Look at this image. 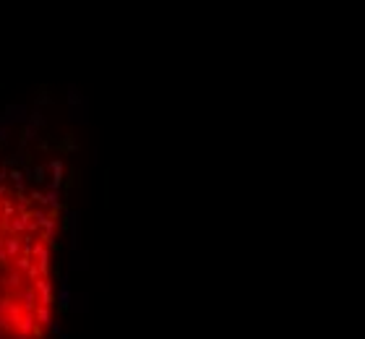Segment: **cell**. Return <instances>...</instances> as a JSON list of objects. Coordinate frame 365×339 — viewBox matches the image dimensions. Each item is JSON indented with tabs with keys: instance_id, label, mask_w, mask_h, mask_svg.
<instances>
[{
	"instance_id": "6da1fadb",
	"label": "cell",
	"mask_w": 365,
	"mask_h": 339,
	"mask_svg": "<svg viewBox=\"0 0 365 339\" xmlns=\"http://www.w3.org/2000/svg\"><path fill=\"white\" fill-rule=\"evenodd\" d=\"M32 287H34L37 295H39V305L52 308V303H55V282H52L50 277H42V279H37Z\"/></svg>"
},
{
	"instance_id": "7a4b0ae2",
	"label": "cell",
	"mask_w": 365,
	"mask_h": 339,
	"mask_svg": "<svg viewBox=\"0 0 365 339\" xmlns=\"http://www.w3.org/2000/svg\"><path fill=\"white\" fill-rule=\"evenodd\" d=\"M16 300L21 303L24 313H34V310L39 308V295H37L34 287H24V290H19V292H16Z\"/></svg>"
},
{
	"instance_id": "3957f363",
	"label": "cell",
	"mask_w": 365,
	"mask_h": 339,
	"mask_svg": "<svg viewBox=\"0 0 365 339\" xmlns=\"http://www.w3.org/2000/svg\"><path fill=\"white\" fill-rule=\"evenodd\" d=\"M29 219H32V212H19L13 219H8L3 230L8 235H26V225H29Z\"/></svg>"
},
{
	"instance_id": "277c9868",
	"label": "cell",
	"mask_w": 365,
	"mask_h": 339,
	"mask_svg": "<svg viewBox=\"0 0 365 339\" xmlns=\"http://www.w3.org/2000/svg\"><path fill=\"white\" fill-rule=\"evenodd\" d=\"M3 248H6V253L11 258H16L24 253V235H3Z\"/></svg>"
},
{
	"instance_id": "5b68a950",
	"label": "cell",
	"mask_w": 365,
	"mask_h": 339,
	"mask_svg": "<svg viewBox=\"0 0 365 339\" xmlns=\"http://www.w3.org/2000/svg\"><path fill=\"white\" fill-rule=\"evenodd\" d=\"M0 284H3L6 290H11V292H19V290H24V287H26L24 274L21 271H13V269H8V274L0 279Z\"/></svg>"
},
{
	"instance_id": "8992f818",
	"label": "cell",
	"mask_w": 365,
	"mask_h": 339,
	"mask_svg": "<svg viewBox=\"0 0 365 339\" xmlns=\"http://www.w3.org/2000/svg\"><path fill=\"white\" fill-rule=\"evenodd\" d=\"M3 120H6V125L8 123H24L26 120V107L24 104H8L3 110Z\"/></svg>"
},
{
	"instance_id": "52a82bcc",
	"label": "cell",
	"mask_w": 365,
	"mask_h": 339,
	"mask_svg": "<svg viewBox=\"0 0 365 339\" xmlns=\"http://www.w3.org/2000/svg\"><path fill=\"white\" fill-rule=\"evenodd\" d=\"M71 300H73L71 282H68V277H63V279H60V290H58V305H60L63 310H68V308H71Z\"/></svg>"
},
{
	"instance_id": "ba28073f",
	"label": "cell",
	"mask_w": 365,
	"mask_h": 339,
	"mask_svg": "<svg viewBox=\"0 0 365 339\" xmlns=\"http://www.w3.org/2000/svg\"><path fill=\"white\" fill-rule=\"evenodd\" d=\"M32 264H34V258H32V256H26V253H21V256H16V258H11L8 269H13V271H21V274H26V271L32 269Z\"/></svg>"
},
{
	"instance_id": "9c48e42d",
	"label": "cell",
	"mask_w": 365,
	"mask_h": 339,
	"mask_svg": "<svg viewBox=\"0 0 365 339\" xmlns=\"http://www.w3.org/2000/svg\"><path fill=\"white\" fill-rule=\"evenodd\" d=\"M34 318H37V323L42 326V329H47L50 321L55 318V316H52V308H47V305H39V308L34 310Z\"/></svg>"
},
{
	"instance_id": "30bf717a",
	"label": "cell",
	"mask_w": 365,
	"mask_h": 339,
	"mask_svg": "<svg viewBox=\"0 0 365 339\" xmlns=\"http://www.w3.org/2000/svg\"><path fill=\"white\" fill-rule=\"evenodd\" d=\"M8 180L13 183V193H24V188H26V175L21 173V169H11V178Z\"/></svg>"
},
{
	"instance_id": "8fae6325",
	"label": "cell",
	"mask_w": 365,
	"mask_h": 339,
	"mask_svg": "<svg viewBox=\"0 0 365 339\" xmlns=\"http://www.w3.org/2000/svg\"><path fill=\"white\" fill-rule=\"evenodd\" d=\"M13 201H16V212H32V199L24 193H13Z\"/></svg>"
},
{
	"instance_id": "7c38bea8",
	"label": "cell",
	"mask_w": 365,
	"mask_h": 339,
	"mask_svg": "<svg viewBox=\"0 0 365 339\" xmlns=\"http://www.w3.org/2000/svg\"><path fill=\"white\" fill-rule=\"evenodd\" d=\"M32 180L34 183H47V167L45 164H34L32 167Z\"/></svg>"
},
{
	"instance_id": "4fadbf2b",
	"label": "cell",
	"mask_w": 365,
	"mask_h": 339,
	"mask_svg": "<svg viewBox=\"0 0 365 339\" xmlns=\"http://www.w3.org/2000/svg\"><path fill=\"white\" fill-rule=\"evenodd\" d=\"M26 125H32V128L39 130V125H45V115L39 112V110H34V112L29 115V123H26Z\"/></svg>"
},
{
	"instance_id": "5bb4252c",
	"label": "cell",
	"mask_w": 365,
	"mask_h": 339,
	"mask_svg": "<svg viewBox=\"0 0 365 339\" xmlns=\"http://www.w3.org/2000/svg\"><path fill=\"white\" fill-rule=\"evenodd\" d=\"M34 243H37V235H24V253H26V256H32Z\"/></svg>"
},
{
	"instance_id": "9a60e30c",
	"label": "cell",
	"mask_w": 365,
	"mask_h": 339,
	"mask_svg": "<svg viewBox=\"0 0 365 339\" xmlns=\"http://www.w3.org/2000/svg\"><path fill=\"white\" fill-rule=\"evenodd\" d=\"M73 269H86V253H73Z\"/></svg>"
},
{
	"instance_id": "2e32d148",
	"label": "cell",
	"mask_w": 365,
	"mask_h": 339,
	"mask_svg": "<svg viewBox=\"0 0 365 339\" xmlns=\"http://www.w3.org/2000/svg\"><path fill=\"white\" fill-rule=\"evenodd\" d=\"M71 303H73L76 310H86V295H73Z\"/></svg>"
},
{
	"instance_id": "e0dca14e",
	"label": "cell",
	"mask_w": 365,
	"mask_h": 339,
	"mask_svg": "<svg viewBox=\"0 0 365 339\" xmlns=\"http://www.w3.org/2000/svg\"><path fill=\"white\" fill-rule=\"evenodd\" d=\"M37 138V128H32V125H24V136H21V141L26 143V141H34Z\"/></svg>"
},
{
	"instance_id": "ac0fdd59",
	"label": "cell",
	"mask_w": 365,
	"mask_h": 339,
	"mask_svg": "<svg viewBox=\"0 0 365 339\" xmlns=\"http://www.w3.org/2000/svg\"><path fill=\"white\" fill-rule=\"evenodd\" d=\"M29 199H32V204H39V206H42V204H45V193H42V191H32Z\"/></svg>"
},
{
	"instance_id": "d6986e66",
	"label": "cell",
	"mask_w": 365,
	"mask_h": 339,
	"mask_svg": "<svg viewBox=\"0 0 365 339\" xmlns=\"http://www.w3.org/2000/svg\"><path fill=\"white\" fill-rule=\"evenodd\" d=\"M52 99H50V94H47V91H39V94H37V107H42V104H50Z\"/></svg>"
},
{
	"instance_id": "ffe728a7",
	"label": "cell",
	"mask_w": 365,
	"mask_h": 339,
	"mask_svg": "<svg viewBox=\"0 0 365 339\" xmlns=\"http://www.w3.org/2000/svg\"><path fill=\"white\" fill-rule=\"evenodd\" d=\"M47 331H50V334H58V336H60V321H58V318H52V321H50V326H47Z\"/></svg>"
},
{
	"instance_id": "44dd1931",
	"label": "cell",
	"mask_w": 365,
	"mask_h": 339,
	"mask_svg": "<svg viewBox=\"0 0 365 339\" xmlns=\"http://www.w3.org/2000/svg\"><path fill=\"white\" fill-rule=\"evenodd\" d=\"M8 264H11V256L6 253V248L0 245V266H8Z\"/></svg>"
},
{
	"instance_id": "7402d4cb",
	"label": "cell",
	"mask_w": 365,
	"mask_h": 339,
	"mask_svg": "<svg viewBox=\"0 0 365 339\" xmlns=\"http://www.w3.org/2000/svg\"><path fill=\"white\" fill-rule=\"evenodd\" d=\"M8 196H11V191H8V186H6V183H0V204H3V201L8 199Z\"/></svg>"
},
{
	"instance_id": "603a6c76",
	"label": "cell",
	"mask_w": 365,
	"mask_h": 339,
	"mask_svg": "<svg viewBox=\"0 0 365 339\" xmlns=\"http://www.w3.org/2000/svg\"><path fill=\"white\" fill-rule=\"evenodd\" d=\"M8 178H11V169L8 167H0V183H6Z\"/></svg>"
},
{
	"instance_id": "cb8c5ba5",
	"label": "cell",
	"mask_w": 365,
	"mask_h": 339,
	"mask_svg": "<svg viewBox=\"0 0 365 339\" xmlns=\"http://www.w3.org/2000/svg\"><path fill=\"white\" fill-rule=\"evenodd\" d=\"M65 149L73 151V149H76V141H73V138H68V141H65Z\"/></svg>"
},
{
	"instance_id": "d4e9b609",
	"label": "cell",
	"mask_w": 365,
	"mask_h": 339,
	"mask_svg": "<svg viewBox=\"0 0 365 339\" xmlns=\"http://www.w3.org/2000/svg\"><path fill=\"white\" fill-rule=\"evenodd\" d=\"M0 331H6V321L3 318H0Z\"/></svg>"
},
{
	"instance_id": "484cf974",
	"label": "cell",
	"mask_w": 365,
	"mask_h": 339,
	"mask_svg": "<svg viewBox=\"0 0 365 339\" xmlns=\"http://www.w3.org/2000/svg\"><path fill=\"white\" fill-rule=\"evenodd\" d=\"M0 339H11V336H8L6 331H0Z\"/></svg>"
},
{
	"instance_id": "4316f807",
	"label": "cell",
	"mask_w": 365,
	"mask_h": 339,
	"mask_svg": "<svg viewBox=\"0 0 365 339\" xmlns=\"http://www.w3.org/2000/svg\"><path fill=\"white\" fill-rule=\"evenodd\" d=\"M60 339H68V334H60Z\"/></svg>"
}]
</instances>
